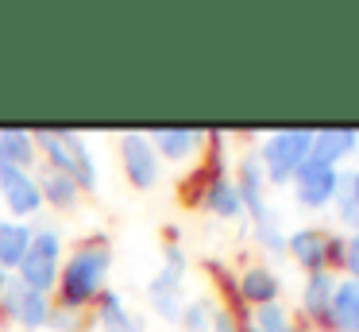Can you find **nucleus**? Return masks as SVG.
Listing matches in <instances>:
<instances>
[{
	"label": "nucleus",
	"mask_w": 359,
	"mask_h": 332,
	"mask_svg": "<svg viewBox=\"0 0 359 332\" xmlns=\"http://www.w3.org/2000/svg\"><path fill=\"white\" fill-rule=\"evenodd\" d=\"M328 321L340 332H359V282H336Z\"/></svg>",
	"instance_id": "obj_10"
},
{
	"label": "nucleus",
	"mask_w": 359,
	"mask_h": 332,
	"mask_svg": "<svg viewBox=\"0 0 359 332\" xmlns=\"http://www.w3.org/2000/svg\"><path fill=\"white\" fill-rule=\"evenodd\" d=\"M309 139L313 131H274V135H266L259 162L266 166V178L274 185H286L302 170V162L309 159Z\"/></svg>",
	"instance_id": "obj_3"
},
{
	"label": "nucleus",
	"mask_w": 359,
	"mask_h": 332,
	"mask_svg": "<svg viewBox=\"0 0 359 332\" xmlns=\"http://www.w3.org/2000/svg\"><path fill=\"white\" fill-rule=\"evenodd\" d=\"M255 328L259 332H294L290 328V317H286V309L282 305H259L255 309Z\"/></svg>",
	"instance_id": "obj_20"
},
{
	"label": "nucleus",
	"mask_w": 359,
	"mask_h": 332,
	"mask_svg": "<svg viewBox=\"0 0 359 332\" xmlns=\"http://www.w3.org/2000/svg\"><path fill=\"white\" fill-rule=\"evenodd\" d=\"M39 193H43V201H50V205H58V208H66V205L78 201V185H74V178L58 174V170H47V174H43Z\"/></svg>",
	"instance_id": "obj_18"
},
{
	"label": "nucleus",
	"mask_w": 359,
	"mask_h": 332,
	"mask_svg": "<svg viewBox=\"0 0 359 332\" xmlns=\"http://www.w3.org/2000/svg\"><path fill=\"white\" fill-rule=\"evenodd\" d=\"M305 332H313V328H305Z\"/></svg>",
	"instance_id": "obj_29"
},
{
	"label": "nucleus",
	"mask_w": 359,
	"mask_h": 332,
	"mask_svg": "<svg viewBox=\"0 0 359 332\" xmlns=\"http://www.w3.org/2000/svg\"><path fill=\"white\" fill-rule=\"evenodd\" d=\"M4 305L8 313L16 317L24 328H43L50 321V305H47V293H35L20 282H8L4 286Z\"/></svg>",
	"instance_id": "obj_7"
},
{
	"label": "nucleus",
	"mask_w": 359,
	"mask_h": 332,
	"mask_svg": "<svg viewBox=\"0 0 359 332\" xmlns=\"http://www.w3.org/2000/svg\"><path fill=\"white\" fill-rule=\"evenodd\" d=\"M351 151H355V131H313V139H309V159L332 170Z\"/></svg>",
	"instance_id": "obj_9"
},
{
	"label": "nucleus",
	"mask_w": 359,
	"mask_h": 332,
	"mask_svg": "<svg viewBox=\"0 0 359 332\" xmlns=\"http://www.w3.org/2000/svg\"><path fill=\"white\" fill-rule=\"evenodd\" d=\"M336 178H340V170L320 166V162L305 159L302 170L294 174V182H297V201H302L305 208H325L328 201H332V193H336Z\"/></svg>",
	"instance_id": "obj_6"
},
{
	"label": "nucleus",
	"mask_w": 359,
	"mask_h": 332,
	"mask_svg": "<svg viewBox=\"0 0 359 332\" xmlns=\"http://www.w3.org/2000/svg\"><path fill=\"white\" fill-rule=\"evenodd\" d=\"M328 244L332 239L325 236V232H317V228H302V232H294L290 236V255H294L297 263H302L309 274H317V270H325V263H328Z\"/></svg>",
	"instance_id": "obj_8"
},
{
	"label": "nucleus",
	"mask_w": 359,
	"mask_h": 332,
	"mask_svg": "<svg viewBox=\"0 0 359 332\" xmlns=\"http://www.w3.org/2000/svg\"><path fill=\"white\" fill-rule=\"evenodd\" d=\"M178 321L186 324L189 332H205L209 328V305H205V301H197V305H186L178 313Z\"/></svg>",
	"instance_id": "obj_21"
},
{
	"label": "nucleus",
	"mask_w": 359,
	"mask_h": 332,
	"mask_svg": "<svg viewBox=\"0 0 359 332\" xmlns=\"http://www.w3.org/2000/svg\"><path fill=\"white\" fill-rule=\"evenodd\" d=\"M344 267H348V274L359 282V232L344 244Z\"/></svg>",
	"instance_id": "obj_23"
},
{
	"label": "nucleus",
	"mask_w": 359,
	"mask_h": 332,
	"mask_svg": "<svg viewBox=\"0 0 359 332\" xmlns=\"http://www.w3.org/2000/svg\"><path fill=\"white\" fill-rule=\"evenodd\" d=\"M101 328L104 332H135L132 328V317L124 313L116 293H101Z\"/></svg>",
	"instance_id": "obj_19"
},
{
	"label": "nucleus",
	"mask_w": 359,
	"mask_h": 332,
	"mask_svg": "<svg viewBox=\"0 0 359 332\" xmlns=\"http://www.w3.org/2000/svg\"><path fill=\"white\" fill-rule=\"evenodd\" d=\"M32 247V232L16 220H0V270L8 274L12 267H20Z\"/></svg>",
	"instance_id": "obj_12"
},
{
	"label": "nucleus",
	"mask_w": 359,
	"mask_h": 332,
	"mask_svg": "<svg viewBox=\"0 0 359 332\" xmlns=\"http://www.w3.org/2000/svg\"><path fill=\"white\" fill-rule=\"evenodd\" d=\"M0 162L27 170L35 162V135H27V131H0Z\"/></svg>",
	"instance_id": "obj_13"
},
{
	"label": "nucleus",
	"mask_w": 359,
	"mask_h": 332,
	"mask_svg": "<svg viewBox=\"0 0 359 332\" xmlns=\"http://www.w3.org/2000/svg\"><path fill=\"white\" fill-rule=\"evenodd\" d=\"M120 154H124V174L132 178L135 190H151L158 182V154L143 131H132V135L120 139Z\"/></svg>",
	"instance_id": "obj_4"
},
{
	"label": "nucleus",
	"mask_w": 359,
	"mask_h": 332,
	"mask_svg": "<svg viewBox=\"0 0 359 332\" xmlns=\"http://www.w3.org/2000/svg\"><path fill=\"white\" fill-rule=\"evenodd\" d=\"M236 193H240V205H248L251 213H255V224L271 216V208H266V201H263V174H259V162L255 159H243Z\"/></svg>",
	"instance_id": "obj_11"
},
{
	"label": "nucleus",
	"mask_w": 359,
	"mask_h": 332,
	"mask_svg": "<svg viewBox=\"0 0 359 332\" xmlns=\"http://www.w3.org/2000/svg\"><path fill=\"white\" fill-rule=\"evenodd\" d=\"M240 293L248 301H255V309L259 305H271V301L278 298V278H274L266 267H251L248 274L240 278Z\"/></svg>",
	"instance_id": "obj_16"
},
{
	"label": "nucleus",
	"mask_w": 359,
	"mask_h": 332,
	"mask_svg": "<svg viewBox=\"0 0 359 332\" xmlns=\"http://www.w3.org/2000/svg\"><path fill=\"white\" fill-rule=\"evenodd\" d=\"M351 201H355V208H359V170L351 174Z\"/></svg>",
	"instance_id": "obj_26"
},
{
	"label": "nucleus",
	"mask_w": 359,
	"mask_h": 332,
	"mask_svg": "<svg viewBox=\"0 0 359 332\" xmlns=\"http://www.w3.org/2000/svg\"><path fill=\"white\" fill-rule=\"evenodd\" d=\"M50 324H55V328H70V324H74V317L58 313V317H50Z\"/></svg>",
	"instance_id": "obj_25"
},
{
	"label": "nucleus",
	"mask_w": 359,
	"mask_h": 332,
	"mask_svg": "<svg viewBox=\"0 0 359 332\" xmlns=\"http://www.w3.org/2000/svg\"><path fill=\"white\" fill-rule=\"evenodd\" d=\"M58 251H62V244H58V236L50 228L32 232V247H27L24 263L16 267L20 286H27V290H35V293H47L50 286H58V270H62Z\"/></svg>",
	"instance_id": "obj_2"
},
{
	"label": "nucleus",
	"mask_w": 359,
	"mask_h": 332,
	"mask_svg": "<svg viewBox=\"0 0 359 332\" xmlns=\"http://www.w3.org/2000/svg\"><path fill=\"white\" fill-rule=\"evenodd\" d=\"M205 205H209V213L224 216V220H232V216H240V213H243L236 185L228 182V178H220V174L212 178V182H209V190H205Z\"/></svg>",
	"instance_id": "obj_15"
},
{
	"label": "nucleus",
	"mask_w": 359,
	"mask_h": 332,
	"mask_svg": "<svg viewBox=\"0 0 359 332\" xmlns=\"http://www.w3.org/2000/svg\"><path fill=\"white\" fill-rule=\"evenodd\" d=\"M255 236L263 239L271 251H286V236H278V228H274V216H266V220L255 224Z\"/></svg>",
	"instance_id": "obj_22"
},
{
	"label": "nucleus",
	"mask_w": 359,
	"mask_h": 332,
	"mask_svg": "<svg viewBox=\"0 0 359 332\" xmlns=\"http://www.w3.org/2000/svg\"><path fill=\"white\" fill-rule=\"evenodd\" d=\"M355 151H359V135H355Z\"/></svg>",
	"instance_id": "obj_27"
},
{
	"label": "nucleus",
	"mask_w": 359,
	"mask_h": 332,
	"mask_svg": "<svg viewBox=\"0 0 359 332\" xmlns=\"http://www.w3.org/2000/svg\"><path fill=\"white\" fill-rule=\"evenodd\" d=\"M109 267H112L109 244L93 239V244L78 247V251L70 255V263L58 270V290H62V301H66L70 309H78V305H86V301H93L97 293H101V286H104V274H109Z\"/></svg>",
	"instance_id": "obj_1"
},
{
	"label": "nucleus",
	"mask_w": 359,
	"mask_h": 332,
	"mask_svg": "<svg viewBox=\"0 0 359 332\" xmlns=\"http://www.w3.org/2000/svg\"><path fill=\"white\" fill-rule=\"evenodd\" d=\"M332 274H325V270H317V274H309V282H305V293H302V305L309 317H328V305H332Z\"/></svg>",
	"instance_id": "obj_17"
},
{
	"label": "nucleus",
	"mask_w": 359,
	"mask_h": 332,
	"mask_svg": "<svg viewBox=\"0 0 359 332\" xmlns=\"http://www.w3.org/2000/svg\"><path fill=\"white\" fill-rule=\"evenodd\" d=\"M251 332H259V328H251Z\"/></svg>",
	"instance_id": "obj_28"
},
{
	"label": "nucleus",
	"mask_w": 359,
	"mask_h": 332,
	"mask_svg": "<svg viewBox=\"0 0 359 332\" xmlns=\"http://www.w3.org/2000/svg\"><path fill=\"white\" fill-rule=\"evenodd\" d=\"M0 193H4V205L16 216H32V213H39V205H43L39 182H35L27 170L4 166V162H0Z\"/></svg>",
	"instance_id": "obj_5"
},
{
	"label": "nucleus",
	"mask_w": 359,
	"mask_h": 332,
	"mask_svg": "<svg viewBox=\"0 0 359 332\" xmlns=\"http://www.w3.org/2000/svg\"><path fill=\"white\" fill-rule=\"evenodd\" d=\"M151 147H155V154H163V159L170 162H182L194 154V147L201 143V135H194V131H155V135H147Z\"/></svg>",
	"instance_id": "obj_14"
},
{
	"label": "nucleus",
	"mask_w": 359,
	"mask_h": 332,
	"mask_svg": "<svg viewBox=\"0 0 359 332\" xmlns=\"http://www.w3.org/2000/svg\"><path fill=\"white\" fill-rule=\"evenodd\" d=\"M212 328H217V332H240V328H236V321H232V313H224V309L212 313Z\"/></svg>",
	"instance_id": "obj_24"
}]
</instances>
